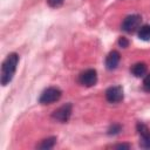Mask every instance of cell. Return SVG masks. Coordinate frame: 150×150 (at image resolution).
Segmentation results:
<instances>
[{"mask_svg": "<svg viewBox=\"0 0 150 150\" xmlns=\"http://www.w3.org/2000/svg\"><path fill=\"white\" fill-rule=\"evenodd\" d=\"M19 63V55L16 53H11L7 55L1 66V84L7 86L12 80L16 71V67Z\"/></svg>", "mask_w": 150, "mask_h": 150, "instance_id": "obj_1", "label": "cell"}, {"mask_svg": "<svg viewBox=\"0 0 150 150\" xmlns=\"http://www.w3.org/2000/svg\"><path fill=\"white\" fill-rule=\"evenodd\" d=\"M62 91L56 88V87H49L47 89H45L39 98V102L41 104H52L56 101H59L61 98Z\"/></svg>", "mask_w": 150, "mask_h": 150, "instance_id": "obj_2", "label": "cell"}, {"mask_svg": "<svg viewBox=\"0 0 150 150\" xmlns=\"http://www.w3.org/2000/svg\"><path fill=\"white\" fill-rule=\"evenodd\" d=\"M142 18L138 14H132L127 16L122 22V29L127 33H134L141 27Z\"/></svg>", "mask_w": 150, "mask_h": 150, "instance_id": "obj_3", "label": "cell"}, {"mask_svg": "<svg viewBox=\"0 0 150 150\" xmlns=\"http://www.w3.org/2000/svg\"><path fill=\"white\" fill-rule=\"evenodd\" d=\"M71 111H73V105L71 103H66L63 105H61L60 108H57L56 110L53 111L52 117L59 122L66 123L69 121L70 116H71Z\"/></svg>", "mask_w": 150, "mask_h": 150, "instance_id": "obj_4", "label": "cell"}, {"mask_svg": "<svg viewBox=\"0 0 150 150\" xmlns=\"http://www.w3.org/2000/svg\"><path fill=\"white\" fill-rule=\"evenodd\" d=\"M79 82L84 87H93L97 82V73L95 69H87L79 76Z\"/></svg>", "mask_w": 150, "mask_h": 150, "instance_id": "obj_5", "label": "cell"}, {"mask_svg": "<svg viewBox=\"0 0 150 150\" xmlns=\"http://www.w3.org/2000/svg\"><path fill=\"white\" fill-rule=\"evenodd\" d=\"M123 88L121 86H114L107 89L105 98L110 103H118L123 100Z\"/></svg>", "mask_w": 150, "mask_h": 150, "instance_id": "obj_6", "label": "cell"}, {"mask_svg": "<svg viewBox=\"0 0 150 150\" xmlns=\"http://www.w3.org/2000/svg\"><path fill=\"white\" fill-rule=\"evenodd\" d=\"M120 60H121L120 53L117 50H111L105 57V67H107V69H109V70L116 69L118 63H120Z\"/></svg>", "mask_w": 150, "mask_h": 150, "instance_id": "obj_7", "label": "cell"}, {"mask_svg": "<svg viewBox=\"0 0 150 150\" xmlns=\"http://www.w3.org/2000/svg\"><path fill=\"white\" fill-rule=\"evenodd\" d=\"M146 64L143 63V62H138L136 64H134L131 67V73L136 76V77H141V76H144L145 73H146Z\"/></svg>", "mask_w": 150, "mask_h": 150, "instance_id": "obj_8", "label": "cell"}, {"mask_svg": "<svg viewBox=\"0 0 150 150\" xmlns=\"http://www.w3.org/2000/svg\"><path fill=\"white\" fill-rule=\"evenodd\" d=\"M56 143V137L52 136V137H48V138H45L42 139L38 145H36V149H43V150H48V149H52Z\"/></svg>", "mask_w": 150, "mask_h": 150, "instance_id": "obj_9", "label": "cell"}, {"mask_svg": "<svg viewBox=\"0 0 150 150\" xmlns=\"http://www.w3.org/2000/svg\"><path fill=\"white\" fill-rule=\"evenodd\" d=\"M138 38L143 41L150 40V25H144L138 29Z\"/></svg>", "mask_w": 150, "mask_h": 150, "instance_id": "obj_10", "label": "cell"}, {"mask_svg": "<svg viewBox=\"0 0 150 150\" xmlns=\"http://www.w3.org/2000/svg\"><path fill=\"white\" fill-rule=\"evenodd\" d=\"M137 131H138V134H139L141 137L146 136V135L150 132V130L148 129V127H146L145 124H143V123H138V124H137Z\"/></svg>", "mask_w": 150, "mask_h": 150, "instance_id": "obj_11", "label": "cell"}, {"mask_svg": "<svg viewBox=\"0 0 150 150\" xmlns=\"http://www.w3.org/2000/svg\"><path fill=\"white\" fill-rule=\"evenodd\" d=\"M139 144H141V146H142V148H145V149H150V132H149L146 136H143V137H141Z\"/></svg>", "mask_w": 150, "mask_h": 150, "instance_id": "obj_12", "label": "cell"}, {"mask_svg": "<svg viewBox=\"0 0 150 150\" xmlns=\"http://www.w3.org/2000/svg\"><path fill=\"white\" fill-rule=\"evenodd\" d=\"M121 130H122V127H121L120 124H112V125H110V128L108 129V134H109V135H116V134H118Z\"/></svg>", "mask_w": 150, "mask_h": 150, "instance_id": "obj_13", "label": "cell"}, {"mask_svg": "<svg viewBox=\"0 0 150 150\" xmlns=\"http://www.w3.org/2000/svg\"><path fill=\"white\" fill-rule=\"evenodd\" d=\"M48 1V5L50 7H60L64 0H47Z\"/></svg>", "mask_w": 150, "mask_h": 150, "instance_id": "obj_14", "label": "cell"}, {"mask_svg": "<svg viewBox=\"0 0 150 150\" xmlns=\"http://www.w3.org/2000/svg\"><path fill=\"white\" fill-rule=\"evenodd\" d=\"M118 45H120L121 47H123V48H127V47L129 46V41H128L125 38H120V40H118Z\"/></svg>", "mask_w": 150, "mask_h": 150, "instance_id": "obj_15", "label": "cell"}, {"mask_svg": "<svg viewBox=\"0 0 150 150\" xmlns=\"http://www.w3.org/2000/svg\"><path fill=\"white\" fill-rule=\"evenodd\" d=\"M115 148L116 149H129L130 145L129 144H117V145H115Z\"/></svg>", "mask_w": 150, "mask_h": 150, "instance_id": "obj_16", "label": "cell"}, {"mask_svg": "<svg viewBox=\"0 0 150 150\" xmlns=\"http://www.w3.org/2000/svg\"><path fill=\"white\" fill-rule=\"evenodd\" d=\"M145 84H150V73L148 75H145V77H144V86Z\"/></svg>", "mask_w": 150, "mask_h": 150, "instance_id": "obj_17", "label": "cell"}, {"mask_svg": "<svg viewBox=\"0 0 150 150\" xmlns=\"http://www.w3.org/2000/svg\"><path fill=\"white\" fill-rule=\"evenodd\" d=\"M144 90L148 91V93H150V84H145L144 86Z\"/></svg>", "mask_w": 150, "mask_h": 150, "instance_id": "obj_18", "label": "cell"}]
</instances>
